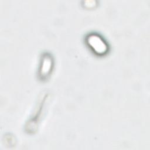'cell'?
I'll return each mask as SVG.
<instances>
[{
    "instance_id": "1",
    "label": "cell",
    "mask_w": 150,
    "mask_h": 150,
    "mask_svg": "<svg viewBox=\"0 0 150 150\" xmlns=\"http://www.w3.org/2000/svg\"><path fill=\"white\" fill-rule=\"evenodd\" d=\"M87 43L94 52L99 54H104L107 50V43L98 35H90L87 38Z\"/></svg>"
}]
</instances>
